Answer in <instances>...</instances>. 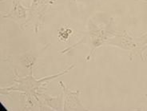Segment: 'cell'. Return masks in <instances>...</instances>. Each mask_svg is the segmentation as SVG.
Wrapping results in <instances>:
<instances>
[{"label": "cell", "mask_w": 147, "mask_h": 111, "mask_svg": "<svg viewBox=\"0 0 147 111\" xmlns=\"http://www.w3.org/2000/svg\"><path fill=\"white\" fill-rule=\"evenodd\" d=\"M41 101L50 110H63V93L59 94L58 96H51L46 91L40 93Z\"/></svg>", "instance_id": "8"}, {"label": "cell", "mask_w": 147, "mask_h": 111, "mask_svg": "<svg viewBox=\"0 0 147 111\" xmlns=\"http://www.w3.org/2000/svg\"><path fill=\"white\" fill-rule=\"evenodd\" d=\"M56 0H32L28 7V18L26 26H33L34 31L37 34L44 26L45 15Z\"/></svg>", "instance_id": "3"}, {"label": "cell", "mask_w": 147, "mask_h": 111, "mask_svg": "<svg viewBox=\"0 0 147 111\" xmlns=\"http://www.w3.org/2000/svg\"><path fill=\"white\" fill-rule=\"evenodd\" d=\"M106 46H115L121 50L132 51L137 48L134 38L129 35L125 30H118V33L113 37L110 38L105 43Z\"/></svg>", "instance_id": "6"}, {"label": "cell", "mask_w": 147, "mask_h": 111, "mask_svg": "<svg viewBox=\"0 0 147 111\" xmlns=\"http://www.w3.org/2000/svg\"><path fill=\"white\" fill-rule=\"evenodd\" d=\"M1 1H2V2H3V1H4V0H1Z\"/></svg>", "instance_id": "15"}, {"label": "cell", "mask_w": 147, "mask_h": 111, "mask_svg": "<svg viewBox=\"0 0 147 111\" xmlns=\"http://www.w3.org/2000/svg\"><path fill=\"white\" fill-rule=\"evenodd\" d=\"M74 67L75 64H72L71 66L67 67L66 70L61 71L58 74L46 76L38 79L35 78L34 76L33 71H30L27 76L22 77L20 76L18 71L15 69L14 82L15 84L8 87H2L0 89L1 94H10L11 92H19L22 94L24 98H35L37 99H40V93L46 91L47 85L49 84L50 81L68 74Z\"/></svg>", "instance_id": "1"}, {"label": "cell", "mask_w": 147, "mask_h": 111, "mask_svg": "<svg viewBox=\"0 0 147 111\" xmlns=\"http://www.w3.org/2000/svg\"><path fill=\"white\" fill-rule=\"evenodd\" d=\"M72 1H74V2H76L77 0H72Z\"/></svg>", "instance_id": "14"}, {"label": "cell", "mask_w": 147, "mask_h": 111, "mask_svg": "<svg viewBox=\"0 0 147 111\" xmlns=\"http://www.w3.org/2000/svg\"><path fill=\"white\" fill-rule=\"evenodd\" d=\"M48 46H49V45H47L39 52L28 51L21 55L15 56V57L13 56L12 59H11V57H10L9 59H7V61L11 63H15L17 65L21 66L23 69L28 71V72L30 73V71H34V68L36 65L37 60L38 59V57L47 50Z\"/></svg>", "instance_id": "7"}, {"label": "cell", "mask_w": 147, "mask_h": 111, "mask_svg": "<svg viewBox=\"0 0 147 111\" xmlns=\"http://www.w3.org/2000/svg\"><path fill=\"white\" fill-rule=\"evenodd\" d=\"M144 52H147V45L141 47V48L134 49V50L130 51V54H129V59L130 61H132L133 59H134V57H135V56H140L141 59L142 60V61H144Z\"/></svg>", "instance_id": "10"}, {"label": "cell", "mask_w": 147, "mask_h": 111, "mask_svg": "<svg viewBox=\"0 0 147 111\" xmlns=\"http://www.w3.org/2000/svg\"><path fill=\"white\" fill-rule=\"evenodd\" d=\"M59 86L63 93V110H85L86 107L82 105L80 95L81 89L71 90L65 85L63 81H59Z\"/></svg>", "instance_id": "4"}, {"label": "cell", "mask_w": 147, "mask_h": 111, "mask_svg": "<svg viewBox=\"0 0 147 111\" xmlns=\"http://www.w3.org/2000/svg\"><path fill=\"white\" fill-rule=\"evenodd\" d=\"M134 41L137 44V48H141L147 45V32L141 35L139 37L134 38Z\"/></svg>", "instance_id": "11"}, {"label": "cell", "mask_w": 147, "mask_h": 111, "mask_svg": "<svg viewBox=\"0 0 147 111\" xmlns=\"http://www.w3.org/2000/svg\"><path fill=\"white\" fill-rule=\"evenodd\" d=\"M113 18H110V21L108 22L106 26H98L93 22L91 19H89L87 22V30L82 32V37L79 41L75 42L74 44L70 46L66 49L60 51L61 54H66L69 53L74 49L79 46L82 44H86L90 46V52L86 57V61L88 62L91 59L92 56L95 51L96 49L99 48L100 46H104L110 38L113 37L118 33V30H114L113 25Z\"/></svg>", "instance_id": "2"}, {"label": "cell", "mask_w": 147, "mask_h": 111, "mask_svg": "<svg viewBox=\"0 0 147 111\" xmlns=\"http://www.w3.org/2000/svg\"><path fill=\"white\" fill-rule=\"evenodd\" d=\"M141 1H142V2H145V3H147V0H141Z\"/></svg>", "instance_id": "13"}, {"label": "cell", "mask_w": 147, "mask_h": 111, "mask_svg": "<svg viewBox=\"0 0 147 111\" xmlns=\"http://www.w3.org/2000/svg\"><path fill=\"white\" fill-rule=\"evenodd\" d=\"M3 19H11L18 24L19 29L24 30L26 29V22L28 18V8L25 7L20 0H12V7L10 11L3 15Z\"/></svg>", "instance_id": "5"}, {"label": "cell", "mask_w": 147, "mask_h": 111, "mask_svg": "<svg viewBox=\"0 0 147 111\" xmlns=\"http://www.w3.org/2000/svg\"><path fill=\"white\" fill-rule=\"evenodd\" d=\"M73 34V30L69 27L62 26L58 30V38L59 40L63 42H66L68 41V38Z\"/></svg>", "instance_id": "9"}, {"label": "cell", "mask_w": 147, "mask_h": 111, "mask_svg": "<svg viewBox=\"0 0 147 111\" xmlns=\"http://www.w3.org/2000/svg\"><path fill=\"white\" fill-rule=\"evenodd\" d=\"M20 1H29V2L31 3V1H32V0H20Z\"/></svg>", "instance_id": "12"}]
</instances>
